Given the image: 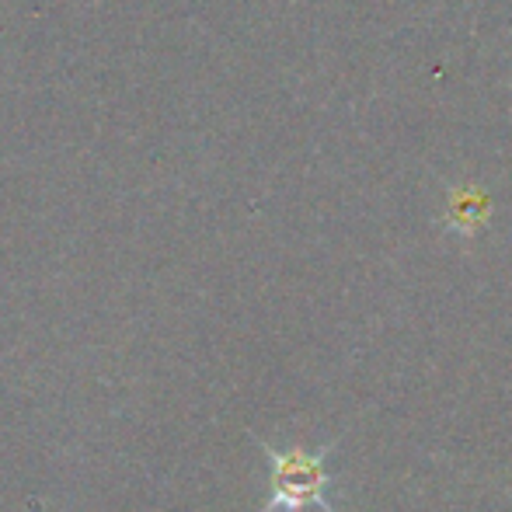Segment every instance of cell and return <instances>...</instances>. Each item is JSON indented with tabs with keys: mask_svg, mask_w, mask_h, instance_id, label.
<instances>
[{
	"mask_svg": "<svg viewBox=\"0 0 512 512\" xmlns=\"http://www.w3.org/2000/svg\"><path fill=\"white\" fill-rule=\"evenodd\" d=\"M258 446L269 457V502L258 512H304V509H321V512H338L335 502L328 499V488L335 485V474L328 471V453L338 446V439L317 446V450H276L265 439H258Z\"/></svg>",
	"mask_w": 512,
	"mask_h": 512,
	"instance_id": "cell-1",
	"label": "cell"
}]
</instances>
